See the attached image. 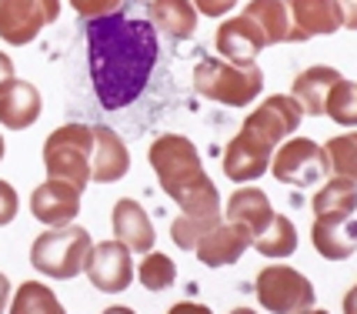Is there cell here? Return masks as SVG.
I'll use <instances>...</instances> for the list:
<instances>
[{"mask_svg": "<svg viewBox=\"0 0 357 314\" xmlns=\"http://www.w3.org/2000/svg\"><path fill=\"white\" fill-rule=\"evenodd\" d=\"M84 37H87L91 84L100 107H130L144 94L160 57L154 24L117 10L110 17L84 24Z\"/></svg>", "mask_w": 357, "mask_h": 314, "instance_id": "cell-1", "label": "cell"}, {"mask_svg": "<svg viewBox=\"0 0 357 314\" xmlns=\"http://www.w3.org/2000/svg\"><path fill=\"white\" fill-rule=\"evenodd\" d=\"M151 167L164 194L184 211V218H220L218 184L207 177L197 147L184 134H160L151 144Z\"/></svg>", "mask_w": 357, "mask_h": 314, "instance_id": "cell-2", "label": "cell"}, {"mask_svg": "<svg viewBox=\"0 0 357 314\" xmlns=\"http://www.w3.org/2000/svg\"><path fill=\"white\" fill-rule=\"evenodd\" d=\"M194 91L224 107L254 104L264 91V70L254 63H231L224 57H204L194 67Z\"/></svg>", "mask_w": 357, "mask_h": 314, "instance_id": "cell-3", "label": "cell"}, {"mask_svg": "<svg viewBox=\"0 0 357 314\" xmlns=\"http://www.w3.org/2000/svg\"><path fill=\"white\" fill-rule=\"evenodd\" d=\"M93 251V237L80 224H63V227H47L44 234L33 237L31 264L54 281H70L87 271Z\"/></svg>", "mask_w": 357, "mask_h": 314, "instance_id": "cell-4", "label": "cell"}, {"mask_svg": "<svg viewBox=\"0 0 357 314\" xmlns=\"http://www.w3.org/2000/svg\"><path fill=\"white\" fill-rule=\"evenodd\" d=\"M91 160H93V127L87 124H63L50 130L44 141V167L47 177L67 181L74 188L91 184Z\"/></svg>", "mask_w": 357, "mask_h": 314, "instance_id": "cell-5", "label": "cell"}, {"mask_svg": "<svg viewBox=\"0 0 357 314\" xmlns=\"http://www.w3.org/2000/svg\"><path fill=\"white\" fill-rule=\"evenodd\" d=\"M254 294L261 301V308L271 314H301L314 308V284L287 264H267L257 281H254Z\"/></svg>", "mask_w": 357, "mask_h": 314, "instance_id": "cell-6", "label": "cell"}, {"mask_svg": "<svg viewBox=\"0 0 357 314\" xmlns=\"http://www.w3.org/2000/svg\"><path fill=\"white\" fill-rule=\"evenodd\" d=\"M301 121H304V110H301V104H297L294 97L271 94L264 104H257V107L250 110V117L244 121L241 130L274 151L278 144H284L301 127Z\"/></svg>", "mask_w": 357, "mask_h": 314, "instance_id": "cell-7", "label": "cell"}, {"mask_svg": "<svg viewBox=\"0 0 357 314\" xmlns=\"http://www.w3.org/2000/svg\"><path fill=\"white\" fill-rule=\"evenodd\" d=\"M57 17L61 0H0V37L14 47H24Z\"/></svg>", "mask_w": 357, "mask_h": 314, "instance_id": "cell-8", "label": "cell"}, {"mask_svg": "<svg viewBox=\"0 0 357 314\" xmlns=\"http://www.w3.org/2000/svg\"><path fill=\"white\" fill-rule=\"evenodd\" d=\"M324 151L321 144L311 137H287L278 147V154L271 160V174L278 177L280 184L291 188H311L324 177Z\"/></svg>", "mask_w": 357, "mask_h": 314, "instance_id": "cell-9", "label": "cell"}, {"mask_svg": "<svg viewBox=\"0 0 357 314\" xmlns=\"http://www.w3.org/2000/svg\"><path fill=\"white\" fill-rule=\"evenodd\" d=\"M130 248L121 244L117 237L114 241H100L93 244L91 261H87V278L97 291L104 294H121L134 284V257Z\"/></svg>", "mask_w": 357, "mask_h": 314, "instance_id": "cell-10", "label": "cell"}, {"mask_svg": "<svg viewBox=\"0 0 357 314\" xmlns=\"http://www.w3.org/2000/svg\"><path fill=\"white\" fill-rule=\"evenodd\" d=\"M291 33L287 44H307L314 37H331L344 27L337 0H287Z\"/></svg>", "mask_w": 357, "mask_h": 314, "instance_id": "cell-11", "label": "cell"}, {"mask_svg": "<svg viewBox=\"0 0 357 314\" xmlns=\"http://www.w3.org/2000/svg\"><path fill=\"white\" fill-rule=\"evenodd\" d=\"M80 194L84 190L74 188V184L47 177L44 184H37L31 194V214L47 227L74 224V218L80 214Z\"/></svg>", "mask_w": 357, "mask_h": 314, "instance_id": "cell-12", "label": "cell"}, {"mask_svg": "<svg viewBox=\"0 0 357 314\" xmlns=\"http://www.w3.org/2000/svg\"><path fill=\"white\" fill-rule=\"evenodd\" d=\"M214 47H218V54L224 61L254 63L261 57V50L271 47V44H267L264 31H261L248 14H237V17H227V20L218 27V33H214Z\"/></svg>", "mask_w": 357, "mask_h": 314, "instance_id": "cell-13", "label": "cell"}, {"mask_svg": "<svg viewBox=\"0 0 357 314\" xmlns=\"http://www.w3.org/2000/svg\"><path fill=\"white\" fill-rule=\"evenodd\" d=\"M250 244H254V237H250L248 227H241V224H234V220H220L218 227H211V231L197 241L194 254H197L201 264H207V267H231L244 257V251H248Z\"/></svg>", "mask_w": 357, "mask_h": 314, "instance_id": "cell-14", "label": "cell"}, {"mask_svg": "<svg viewBox=\"0 0 357 314\" xmlns=\"http://www.w3.org/2000/svg\"><path fill=\"white\" fill-rule=\"evenodd\" d=\"M44 110L40 91L20 77H10L0 84V124L3 130H27L31 124H37Z\"/></svg>", "mask_w": 357, "mask_h": 314, "instance_id": "cell-15", "label": "cell"}, {"mask_svg": "<svg viewBox=\"0 0 357 314\" xmlns=\"http://www.w3.org/2000/svg\"><path fill=\"white\" fill-rule=\"evenodd\" d=\"M271 147H264L261 141H254L250 134H237L231 137V144L224 147V174L237 181V184H250L257 177H264L271 167Z\"/></svg>", "mask_w": 357, "mask_h": 314, "instance_id": "cell-16", "label": "cell"}, {"mask_svg": "<svg viewBox=\"0 0 357 314\" xmlns=\"http://www.w3.org/2000/svg\"><path fill=\"white\" fill-rule=\"evenodd\" d=\"M130 171V151L127 144L121 141L117 130L97 124L93 127V160H91V181L97 184H114L127 177Z\"/></svg>", "mask_w": 357, "mask_h": 314, "instance_id": "cell-17", "label": "cell"}, {"mask_svg": "<svg viewBox=\"0 0 357 314\" xmlns=\"http://www.w3.org/2000/svg\"><path fill=\"white\" fill-rule=\"evenodd\" d=\"M110 227H114V237L127 244L130 251L137 254H151L154 251V224L147 218V211L134 201V197H121L114 211H110Z\"/></svg>", "mask_w": 357, "mask_h": 314, "instance_id": "cell-18", "label": "cell"}, {"mask_svg": "<svg viewBox=\"0 0 357 314\" xmlns=\"http://www.w3.org/2000/svg\"><path fill=\"white\" fill-rule=\"evenodd\" d=\"M341 80V70L337 67H324V63H317V67H307V70H301L294 77V100L301 104L304 110V117H324V104H327V94H331V87Z\"/></svg>", "mask_w": 357, "mask_h": 314, "instance_id": "cell-19", "label": "cell"}, {"mask_svg": "<svg viewBox=\"0 0 357 314\" xmlns=\"http://www.w3.org/2000/svg\"><path fill=\"white\" fill-rule=\"evenodd\" d=\"M224 214H227V220L248 227L250 237H257L267 224H271L274 207H271V197H267L264 190L248 184V188H237L231 197H227V211H224Z\"/></svg>", "mask_w": 357, "mask_h": 314, "instance_id": "cell-20", "label": "cell"}, {"mask_svg": "<svg viewBox=\"0 0 357 314\" xmlns=\"http://www.w3.org/2000/svg\"><path fill=\"white\" fill-rule=\"evenodd\" d=\"M147 20L171 40H187L197 31V7L190 0H151Z\"/></svg>", "mask_w": 357, "mask_h": 314, "instance_id": "cell-21", "label": "cell"}, {"mask_svg": "<svg viewBox=\"0 0 357 314\" xmlns=\"http://www.w3.org/2000/svg\"><path fill=\"white\" fill-rule=\"evenodd\" d=\"M311 244L324 261H347L357 251V220H314Z\"/></svg>", "mask_w": 357, "mask_h": 314, "instance_id": "cell-22", "label": "cell"}, {"mask_svg": "<svg viewBox=\"0 0 357 314\" xmlns=\"http://www.w3.org/2000/svg\"><path fill=\"white\" fill-rule=\"evenodd\" d=\"M314 220H351L357 211V188L347 181L331 177L324 188L314 194Z\"/></svg>", "mask_w": 357, "mask_h": 314, "instance_id": "cell-23", "label": "cell"}, {"mask_svg": "<svg viewBox=\"0 0 357 314\" xmlns=\"http://www.w3.org/2000/svg\"><path fill=\"white\" fill-rule=\"evenodd\" d=\"M324 151V177H337L357 188V130L351 134H337L321 147Z\"/></svg>", "mask_w": 357, "mask_h": 314, "instance_id": "cell-24", "label": "cell"}, {"mask_svg": "<svg viewBox=\"0 0 357 314\" xmlns=\"http://www.w3.org/2000/svg\"><path fill=\"white\" fill-rule=\"evenodd\" d=\"M257 254H264L271 261H278V257H291L297 251V227L294 220L287 218V214H278L274 211V218L267 224L261 234L254 237V244H250Z\"/></svg>", "mask_w": 357, "mask_h": 314, "instance_id": "cell-25", "label": "cell"}, {"mask_svg": "<svg viewBox=\"0 0 357 314\" xmlns=\"http://www.w3.org/2000/svg\"><path fill=\"white\" fill-rule=\"evenodd\" d=\"M244 14L264 31L267 44H287L291 33V17H287V3L284 0H250Z\"/></svg>", "mask_w": 357, "mask_h": 314, "instance_id": "cell-26", "label": "cell"}, {"mask_svg": "<svg viewBox=\"0 0 357 314\" xmlns=\"http://www.w3.org/2000/svg\"><path fill=\"white\" fill-rule=\"evenodd\" d=\"M10 314H67L57 294L40 281H24L10 298Z\"/></svg>", "mask_w": 357, "mask_h": 314, "instance_id": "cell-27", "label": "cell"}, {"mask_svg": "<svg viewBox=\"0 0 357 314\" xmlns=\"http://www.w3.org/2000/svg\"><path fill=\"white\" fill-rule=\"evenodd\" d=\"M324 114L341 127H357V84L341 77L327 94Z\"/></svg>", "mask_w": 357, "mask_h": 314, "instance_id": "cell-28", "label": "cell"}, {"mask_svg": "<svg viewBox=\"0 0 357 314\" xmlns=\"http://www.w3.org/2000/svg\"><path fill=\"white\" fill-rule=\"evenodd\" d=\"M137 281L147 287V291H167L177 281V264H174L167 254L151 251L137 267Z\"/></svg>", "mask_w": 357, "mask_h": 314, "instance_id": "cell-29", "label": "cell"}, {"mask_svg": "<svg viewBox=\"0 0 357 314\" xmlns=\"http://www.w3.org/2000/svg\"><path fill=\"white\" fill-rule=\"evenodd\" d=\"M220 218H174L171 224V237H174V244L181 248V251H194L197 248V241H201L211 227H218Z\"/></svg>", "mask_w": 357, "mask_h": 314, "instance_id": "cell-30", "label": "cell"}, {"mask_svg": "<svg viewBox=\"0 0 357 314\" xmlns=\"http://www.w3.org/2000/svg\"><path fill=\"white\" fill-rule=\"evenodd\" d=\"M70 7H74V14H77L84 24H91V20L117 14V10L124 7V0H70Z\"/></svg>", "mask_w": 357, "mask_h": 314, "instance_id": "cell-31", "label": "cell"}, {"mask_svg": "<svg viewBox=\"0 0 357 314\" xmlns=\"http://www.w3.org/2000/svg\"><path fill=\"white\" fill-rule=\"evenodd\" d=\"M17 207H20V197H17L14 184L0 181V227H3V224H10V220L17 218Z\"/></svg>", "mask_w": 357, "mask_h": 314, "instance_id": "cell-32", "label": "cell"}, {"mask_svg": "<svg viewBox=\"0 0 357 314\" xmlns=\"http://www.w3.org/2000/svg\"><path fill=\"white\" fill-rule=\"evenodd\" d=\"M194 7H197V14L204 17H224V14H231L234 7H237V0H190Z\"/></svg>", "mask_w": 357, "mask_h": 314, "instance_id": "cell-33", "label": "cell"}, {"mask_svg": "<svg viewBox=\"0 0 357 314\" xmlns=\"http://www.w3.org/2000/svg\"><path fill=\"white\" fill-rule=\"evenodd\" d=\"M167 314H214L207 304H197V301H177Z\"/></svg>", "mask_w": 357, "mask_h": 314, "instance_id": "cell-34", "label": "cell"}, {"mask_svg": "<svg viewBox=\"0 0 357 314\" xmlns=\"http://www.w3.org/2000/svg\"><path fill=\"white\" fill-rule=\"evenodd\" d=\"M341 3V17L347 31H357V0H337Z\"/></svg>", "mask_w": 357, "mask_h": 314, "instance_id": "cell-35", "label": "cell"}, {"mask_svg": "<svg viewBox=\"0 0 357 314\" xmlns=\"http://www.w3.org/2000/svg\"><path fill=\"white\" fill-rule=\"evenodd\" d=\"M10 294H14V291H10V281H7V274L0 271V314H3V308L10 304Z\"/></svg>", "mask_w": 357, "mask_h": 314, "instance_id": "cell-36", "label": "cell"}, {"mask_svg": "<svg viewBox=\"0 0 357 314\" xmlns=\"http://www.w3.org/2000/svg\"><path fill=\"white\" fill-rule=\"evenodd\" d=\"M10 77H14V61L0 50V84H3V80H10Z\"/></svg>", "mask_w": 357, "mask_h": 314, "instance_id": "cell-37", "label": "cell"}, {"mask_svg": "<svg viewBox=\"0 0 357 314\" xmlns=\"http://www.w3.org/2000/svg\"><path fill=\"white\" fill-rule=\"evenodd\" d=\"M344 314H357V284L344 294Z\"/></svg>", "mask_w": 357, "mask_h": 314, "instance_id": "cell-38", "label": "cell"}, {"mask_svg": "<svg viewBox=\"0 0 357 314\" xmlns=\"http://www.w3.org/2000/svg\"><path fill=\"white\" fill-rule=\"evenodd\" d=\"M100 314H137V311L127 308V304H114V308H107V311H100Z\"/></svg>", "mask_w": 357, "mask_h": 314, "instance_id": "cell-39", "label": "cell"}, {"mask_svg": "<svg viewBox=\"0 0 357 314\" xmlns=\"http://www.w3.org/2000/svg\"><path fill=\"white\" fill-rule=\"evenodd\" d=\"M231 314H257V311H254V308H234Z\"/></svg>", "mask_w": 357, "mask_h": 314, "instance_id": "cell-40", "label": "cell"}, {"mask_svg": "<svg viewBox=\"0 0 357 314\" xmlns=\"http://www.w3.org/2000/svg\"><path fill=\"white\" fill-rule=\"evenodd\" d=\"M301 314H327V311H321V308H307V311H301Z\"/></svg>", "mask_w": 357, "mask_h": 314, "instance_id": "cell-41", "label": "cell"}, {"mask_svg": "<svg viewBox=\"0 0 357 314\" xmlns=\"http://www.w3.org/2000/svg\"><path fill=\"white\" fill-rule=\"evenodd\" d=\"M0 160H3V137H0Z\"/></svg>", "mask_w": 357, "mask_h": 314, "instance_id": "cell-42", "label": "cell"}]
</instances>
